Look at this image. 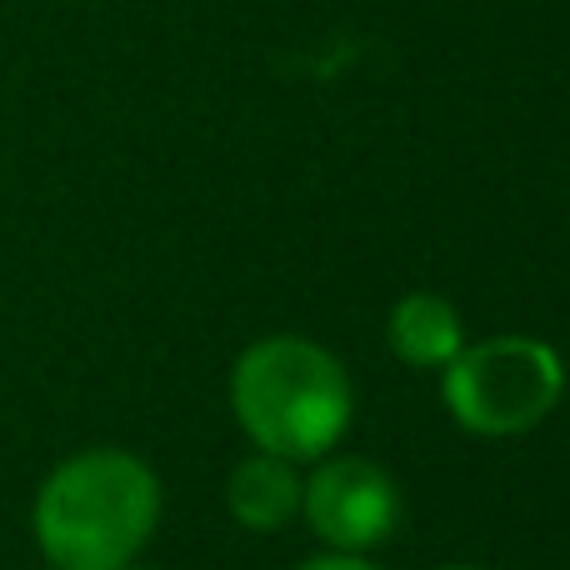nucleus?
I'll use <instances>...</instances> for the list:
<instances>
[{
  "mask_svg": "<svg viewBox=\"0 0 570 570\" xmlns=\"http://www.w3.org/2000/svg\"><path fill=\"white\" fill-rule=\"evenodd\" d=\"M160 521V481L130 451H80L36 495V546L56 570H126Z\"/></svg>",
  "mask_w": 570,
  "mask_h": 570,
  "instance_id": "nucleus-1",
  "label": "nucleus"
},
{
  "mask_svg": "<svg viewBox=\"0 0 570 570\" xmlns=\"http://www.w3.org/2000/svg\"><path fill=\"white\" fill-rule=\"evenodd\" d=\"M230 405L256 451L281 461H321L351 425V375L305 335H266L230 371Z\"/></svg>",
  "mask_w": 570,
  "mask_h": 570,
  "instance_id": "nucleus-2",
  "label": "nucleus"
},
{
  "mask_svg": "<svg viewBox=\"0 0 570 570\" xmlns=\"http://www.w3.org/2000/svg\"><path fill=\"white\" fill-rule=\"evenodd\" d=\"M566 365L546 341L495 335L465 345L441 371V401L475 435H525L561 405Z\"/></svg>",
  "mask_w": 570,
  "mask_h": 570,
  "instance_id": "nucleus-3",
  "label": "nucleus"
},
{
  "mask_svg": "<svg viewBox=\"0 0 570 570\" xmlns=\"http://www.w3.org/2000/svg\"><path fill=\"white\" fill-rule=\"evenodd\" d=\"M301 511L331 551L365 556L371 546L391 541L401 525V491L381 465L361 455H321L301 491Z\"/></svg>",
  "mask_w": 570,
  "mask_h": 570,
  "instance_id": "nucleus-4",
  "label": "nucleus"
},
{
  "mask_svg": "<svg viewBox=\"0 0 570 570\" xmlns=\"http://www.w3.org/2000/svg\"><path fill=\"white\" fill-rule=\"evenodd\" d=\"M385 341L415 371H445L465 351V325L445 295L411 291L395 301L391 321H385Z\"/></svg>",
  "mask_w": 570,
  "mask_h": 570,
  "instance_id": "nucleus-5",
  "label": "nucleus"
},
{
  "mask_svg": "<svg viewBox=\"0 0 570 570\" xmlns=\"http://www.w3.org/2000/svg\"><path fill=\"white\" fill-rule=\"evenodd\" d=\"M301 471H295V461H281V455H246V461L230 471V485H226V505L230 515H236L246 531H285V525L301 515Z\"/></svg>",
  "mask_w": 570,
  "mask_h": 570,
  "instance_id": "nucleus-6",
  "label": "nucleus"
},
{
  "mask_svg": "<svg viewBox=\"0 0 570 570\" xmlns=\"http://www.w3.org/2000/svg\"><path fill=\"white\" fill-rule=\"evenodd\" d=\"M295 570H381V566H371L365 556L331 551V556H315V561H305V566H295Z\"/></svg>",
  "mask_w": 570,
  "mask_h": 570,
  "instance_id": "nucleus-7",
  "label": "nucleus"
},
{
  "mask_svg": "<svg viewBox=\"0 0 570 570\" xmlns=\"http://www.w3.org/2000/svg\"><path fill=\"white\" fill-rule=\"evenodd\" d=\"M441 570H485V566H441Z\"/></svg>",
  "mask_w": 570,
  "mask_h": 570,
  "instance_id": "nucleus-8",
  "label": "nucleus"
},
{
  "mask_svg": "<svg viewBox=\"0 0 570 570\" xmlns=\"http://www.w3.org/2000/svg\"><path fill=\"white\" fill-rule=\"evenodd\" d=\"M126 570H140V566H126Z\"/></svg>",
  "mask_w": 570,
  "mask_h": 570,
  "instance_id": "nucleus-9",
  "label": "nucleus"
}]
</instances>
